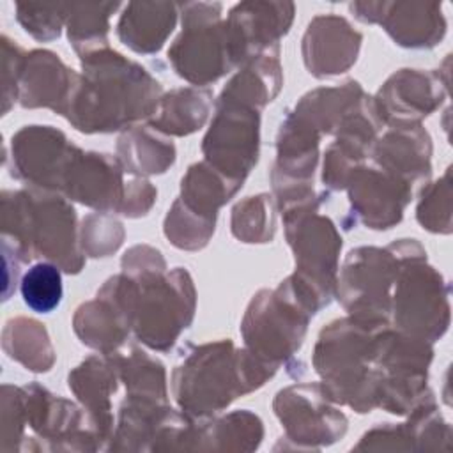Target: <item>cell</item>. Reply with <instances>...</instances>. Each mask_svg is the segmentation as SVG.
I'll return each mask as SVG.
<instances>
[{
    "instance_id": "cell-1",
    "label": "cell",
    "mask_w": 453,
    "mask_h": 453,
    "mask_svg": "<svg viewBox=\"0 0 453 453\" xmlns=\"http://www.w3.org/2000/svg\"><path fill=\"white\" fill-rule=\"evenodd\" d=\"M294 5L276 2H244L230 11L225 21L234 51L239 53L246 46H267L288 30Z\"/></svg>"
},
{
    "instance_id": "cell-2",
    "label": "cell",
    "mask_w": 453,
    "mask_h": 453,
    "mask_svg": "<svg viewBox=\"0 0 453 453\" xmlns=\"http://www.w3.org/2000/svg\"><path fill=\"white\" fill-rule=\"evenodd\" d=\"M177 5L172 2H131L122 12L119 35L136 51L159 50L175 25Z\"/></svg>"
},
{
    "instance_id": "cell-3",
    "label": "cell",
    "mask_w": 453,
    "mask_h": 453,
    "mask_svg": "<svg viewBox=\"0 0 453 453\" xmlns=\"http://www.w3.org/2000/svg\"><path fill=\"white\" fill-rule=\"evenodd\" d=\"M62 276L57 265L39 262L21 280V296L28 308L37 313H50L62 301Z\"/></svg>"
},
{
    "instance_id": "cell-4",
    "label": "cell",
    "mask_w": 453,
    "mask_h": 453,
    "mask_svg": "<svg viewBox=\"0 0 453 453\" xmlns=\"http://www.w3.org/2000/svg\"><path fill=\"white\" fill-rule=\"evenodd\" d=\"M119 4H73L69 5V39L74 46L80 41L90 44L92 39H103L108 30V16Z\"/></svg>"
},
{
    "instance_id": "cell-5",
    "label": "cell",
    "mask_w": 453,
    "mask_h": 453,
    "mask_svg": "<svg viewBox=\"0 0 453 453\" xmlns=\"http://www.w3.org/2000/svg\"><path fill=\"white\" fill-rule=\"evenodd\" d=\"M18 19L25 30L39 39L58 35V28L69 5L64 4H18Z\"/></svg>"
}]
</instances>
